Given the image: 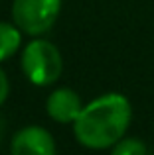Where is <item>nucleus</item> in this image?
<instances>
[{
	"label": "nucleus",
	"mask_w": 154,
	"mask_h": 155,
	"mask_svg": "<svg viewBox=\"0 0 154 155\" xmlns=\"http://www.w3.org/2000/svg\"><path fill=\"white\" fill-rule=\"evenodd\" d=\"M131 120V100L121 92H105L85 104L71 126L79 145L93 151H103L111 149L127 136Z\"/></svg>",
	"instance_id": "obj_1"
},
{
	"label": "nucleus",
	"mask_w": 154,
	"mask_h": 155,
	"mask_svg": "<svg viewBox=\"0 0 154 155\" xmlns=\"http://www.w3.org/2000/svg\"><path fill=\"white\" fill-rule=\"evenodd\" d=\"M20 67L28 83L36 87H51L63 73V57L54 43L40 35L24 45Z\"/></svg>",
	"instance_id": "obj_2"
},
{
	"label": "nucleus",
	"mask_w": 154,
	"mask_h": 155,
	"mask_svg": "<svg viewBox=\"0 0 154 155\" xmlns=\"http://www.w3.org/2000/svg\"><path fill=\"white\" fill-rule=\"evenodd\" d=\"M59 12H61V0H14L12 22L26 35L40 38L54 28Z\"/></svg>",
	"instance_id": "obj_3"
},
{
	"label": "nucleus",
	"mask_w": 154,
	"mask_h": 155,
	"mask_svg": "<svg viewBox=\"0 0 154 155\" xmlns=\"http://www.w3.org/2000/svg\"><path fill=\"white\" fill-rule=\"evenodd\" d=\"M55 149L54 136L42 126H26L10 140V151L14 155H54Z\"/></svg>",
	"instance_id": "obj_4"
},
{
	"label": "nucleus",
	"mask_w": 154,
	"mask_h": 155,
	"mask_svg": "<svg viewBox=\"0 0 154 155\" xmlns=\"http://www.w3.org/2000/svg\"><path fill=\"white\" fill-rule=\"evenodd\" d=\"M83 106L85 104L81 102V96L73 88L61 87L51 91L46 98V114L58 124H73Z\"/></svg>",
	"instance_id": "obj_5"
},
{
	"label": "nucleus",
	"mask_w": 154,
	"mask_h": 155,
	"mask_svg": "<svg viewBox=\"0 0 154 155\" xmlns=\"http://www.w3.org/2000/svg\"><path fill=\"white\" fill-rule=\"evenodd\" d=\"M24 31L14 22H0V63L8 61L20 51Z\"/></svg>",
	"instance_id": "obj_6"
},
{
	"label": "nucleus",
	"mask_w": 154,
	"mask_h": 155,
	"mask_svg": "<svg viewBox=\"0 0 154 155\" xmlns=\"http://www.w3.org/2000/svg\"><path fill=\"white\" fill-rule=\"evenodd\" d=\"M113 155H146L148 153V145L138 137H127L119 140L115 145L111 147Z\"/></svg>",
	"instance_id": "obj_7"
},
{
	"label": "nucleus",
	"mask_w": 154,
	"mask_h": 155,
	"mask_svg": "<svg viewBox=\"0 0 154 155\" xmlns=\"http://www.w3.org/2000/svg\"><path fill=\"white\" fill-rule=\"evenodd\" d=\"M8 94H10V81H8L6 71L0 67V106L6 102Z\"/></svg>",
	"instance_id": "obj_8"
},
{
	"label": "nucleus",
	"mask_w": 154,
	"mask_h": 155,
	"mask_svg": "<svg viewBox=\"0 0 154 155\" xmlns=\"http://www.w3.org/2000/svg\"><path fill=\"white\" fill-rule=\"evenodd\" d=\"M2 136H4V122H2V118H0V141H2Z\"/></svg>",
	"instance_id": "obj_9"
}]
</instances>
